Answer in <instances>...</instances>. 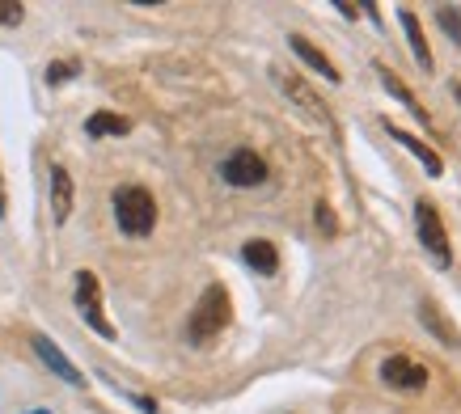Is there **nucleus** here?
Masks as SVG:
<instances>
[{"label": "nucleus", "instance_id": "obj_1", "mask_svg": "<svg viewBox=\"0 0 461 414\" xmlns=\"http://www.w3.org/2000/svg\"><path fill=\"white\" fill-rule=\"evenodd\" d=\"M229 321H233V301H229V288L224 284H208L199 304L191 309V318H186V343L191 346H208L221 338V330H229Z\"/></svg>", "mask_w": 461, "mask_h": 414}, {"label": "nucleus", "instance_id": "obj_2", "mask_svg": "<svg viewBox=\"0 0 461 414\" xmlns=\"http://www.w3.org/2000/svg\"><path fill=\"white\" fill-rule=\"evenodd\" d=\"M111 207H114V224L127 237H149L157 229V199L144 186H119L111 194Z\"/></svg>", "mask_w": 461, "mask_h": 414}, {"label": "nucleus", "instance_id": "obj_3", "mask_svg": "<svg viewBox=\"0 0 461 414\" xmlns=\"http://www.w3.org/2000/svg\"><path fill=\"white\" fill-rule=\"evenodd\" d=\"M72 288H77V296H72V301H77V313L89 321V330L98 334V338H106V343H111V338H114V326H111V318H106V309H102L98 275H94V271H77Z\"/></svg>", "mask_w": 461, "mask_h": 414}, {"label": "nucleus", "instance_id": "obj_4", "mask_svg": "<svg viewBox=\"0 0 461 414\" xmlns=\"http://www.w3.org/2000/svg\"><path fill=\"white\" fill-rule=\"evenodd\" d=\"M415 233H420V246L428 249V254H432L440 271H445V266H453V249H448V229H445V220H440L436 203H428V199H420V203H415Z\"/></svg>", "mask_w": 461, "mask_h": 414}, {"label": "nucleus", "instance_id": "obj_5", "mask_svg": "<svg viewBox=\"0 0 461 414\" xmlns=\"http://www.w3.org/2000/svg\"><path fill=\"white\" fill-rule=\"evenodd\" d=\"M271 81L280 85V89H284L288 97H293L301 111H309L321 127H330V131H335V114H330V106H326V102H321V97L313 94V89H309V85L301 81L296 72H288V68H271Z\"/></svg>", "mask_w": 461, "mask_h": 414}, {"label": "nucleus", "instance_id": "obj_6", "mask_svg": "<svg viewBox=\"0 0 461 414\" xmlns=\"http://www.w3.org/2000/svg\"><path fill=\"white\" fill-rule=\"evenodd\" d=\"M267 174H271V169H267V161L254 148H233L221 161V178L229 182V186H263Z\"/></svg>", "mask_w": 461, "mask_h": 414}, {"label": "nucleus", "instance_id": "obj_7", "mask_svg": "<svg viewBox=\"0 0 461 414\" xmlns=\"http://www.w3.org/2000/svg\"><path fill=\"white\" fill-rule=\"evenodd\" d=\"M381 381L390 389H402V393H420V389H428V368L411 356H390L381 364Z\"/></svg>", "mask_w": 461, "mask_h": 414}, {"label": "nucleus", "instance_id": "obj_8", "mask_svg": "<svg viewBox=\"0 0 461 414\" xmlns=\"http://www.w3.org/2000/svg\"><path fill=\"white\" fill-rule=\"evenodd\" d=\"M34 356H39L42 364H47V368L59 376V381H68V385H85L81 368H77V364H72V359L64 356V351H59V346L51 343L47 334H34Z\"/></svg>", "mask_w": 461, "mask_h": 414}, {"label": "nucleus", "instance_id": "obj_9", "mask_svg": "<svg viewBox=\"0 0 461 414\" xmlns=\"http://www.w3.org/2000/svg\"><path fill=\"white\" fill-rule=\"evenodd\" d=\"M373 68H377L381 85H385V89H390V94H393V97H398V102H402L406 111L415 114V119H420V123H423V127H432V114H428V106H423L420 97L411 94V85H406V81H402V76H398V72H393V68H390V64H381V59H377V64H373Z\"/></svg>", "mask_w": 461, "mask_h": 414}, {"label": "nucleus", "instance_id": "obj_10", "mask_svg": "<svg viewBox=\"0 0 461 414\" xmlns=\"http://www.w3.org/2000/svg\"><path fill=\"white\" fill-rule=\"evenodd\" d=\"M288 47H293V56H296V59H305V64H309L313 72H321V81H330V85L343 81V76H339V68L330 64V59H326V51H321V47H313V42H309L305 34H293V39H288Z\"/></svg>", "mask_w": 461, "mask_h": 414}, {"label": "nucleus", "instance_id": "obj_11", "mask_svg": "<svg viewBox=\"0 0 461 414\" xmlns=\"http://www.w3.org/2000/svg\"><path fill=\"white\" fill-rule=\"evenodd\" d=\"M241 263L250 266L254 275H276L280 271V249L271 246V241H263V237H254V241L241 246Z\"/></svg>", "mask_w": 461, "mask_h": 414}, {"label": "nucleus", "instance_id": "obj_12", "mask_svg": "<svg viewBox=\"0 0 461 414\" xmlns=\"http://www.w3.org/2000/svg\"><path fill=\"white\" fill-rule=\"evenodd\" d=\"M72 199H77L72 174L64 166H51V216H56V224H64L72 216Z\"/></svg>", "mask_w": 461, "mask_h": 414}, {"label": "nucleus", "instance_id": "obj_13", "mask_svg": "<svg viewBox=\"0 0 461 414\" xmlns=\"http://www.w3.org/2000/svg\"><path fill=\"white\" fill-rule=\"evenodd\" d=\"M398 22H402L406 30V42H411V51H415V64H420L423 72H432V47H428V39H423V26L420 17H415V9H398Z\"/></svg>", "mask_w": 461, "mask_h": 414}, {"label": "nucleus", "instance_id": "obj_14", "mask_svg": "<svg viewBox=\"0 0 461 414\" xmlns=\"http://www.w3.org/2000/svg\"><path fill=\"white\" fill-rule=\"evenodd\" d=\"M381 127L390 131V140H398L402 148H411V152H415V157H420V161H423V169H428L432 178H440V174H445V166H440V157H436V152L428 148L423 140H415V136H411V131H402V127H398V123H390V119H385V123H381Z\"/></svg>", "mask_w": 461, "mask_h": 414}, {"label": "nucleus", "instance_id": "obj_15", "mask_svg": "<svg viewBox=\"0 0 461 414\" xmlns=\"http://www.w3.org/2000/svg\"><path fill=\"white\" fill-rule=\"evenodd\" d=\"M131 131V119H123V114H111V111H98V114H89L85 119V136H127Z\"/></svg>", "mask_w": 461, "mask_h": 414}, {"label": "nucleus", "instance_id": "obj_16", "mask_svg": "<svg viewBox=\"0 0 461 414\" xmlns=\"http://www.w3.org/2000/svg\"><path fill=\"white\" fill-rule=\"evenodd\" d=\"M420 318L428 321V330L436 334V338H440V343L445 346H457L461 338H457V330H453V326H448V318L445 313H440V309H436V301H423L420 304Z\"/></svg>", "mask_w": 461, "mask_h": 414}, {"label": "nucleus", "instance_id": "obj_17", "mask_svg": "<svg viewBox=\"0 0 461 414\" xmlns=\"http://www.w3.org/2000/svg\"><path fill=\"white\" fill-rule=\"evenodd\" d=\"M436 22L445 26L448 39L461 42V9H457V4H436Z\"/></svg>", "mask_w": 461, "mask_h": 414}, {"label": "nucleus", "instance_id": "obj_18", "mask_svg": "<svg viewBox=\"0 0 461 414\" xmlns=\"http://www.w3.org/2000/svg\"><path fill=\"white\" fill-rule=\"evenodd\" d=\"M77 72H81V59H59V64L47 68V85H64V81H72Z\"/></svg>", "mask_w": 461, "mask_h": 414}, {"label": "nucleus", "instance_id": "obj_19", "mask_svg": "<svg viewBox=\"0 0 461 414\" xmlns=\"http://www.w3.org/2000/svg\"><path fill=\"white\" fill-rule=\"evenodd\" d=\"M22 17H26L22 0H0V26H22Z\"/></svg>", "mask_w": 461, "mask_h": 414}, {"label": "nucleus", "instance_id": "obj_20", "mask_svg": "<svg viewBox=\"0 0 461 414\" xmlns=\"http://www.w3.org/2000/svg\"><path fill=\"white\" fill-rule=\"evenodd\" d=\"M313 216H318V229L326 237L339 233V220H335V212H330V203H318V207H313Z\"/></svg>", "mask_w": 461, "mask_h": 414}, {"label": "nucleus", "instance_id": "obj_21", "mask_svg": "<svg viewBox=\"0 0 461 414\" xmlns=\"http://www.w3.org/2000/svg\"><path fill=\"white\" fill-rule=\"evenodd\" d=\"M335 9H339V14H343V17H351V22H356V17H360V4H343V0H339Z\"/></svg>", "mask_w": 461, "mask_h": 414}, {"label": "nucleus", "instance_id": "obj_22", "mask_svg": "<svg viewBox=\"0 0 461 414\" xmlns=\"http://www.w3.org/2000/svg\"><path fill=\"white\" fill-rule=\"evenodd\" d=\"M9 212V199H5V178H0V216Z\"/></svg>", "mask_w": 461, "mask_h": 414}, {"label": "nucleus", "instance_id": "obj_23", "mask_svg": "<svg viewBox=\"0 0 461 414\" xmlns=\"http://www.w3.org/2000/svg\"><path fill=\"white\" fill-rule=\"evenodd\" d=\"M26 414H51V410H26Z\"/></svg>", "mask_w": 461, "mask_h": 414}]
</instances>
